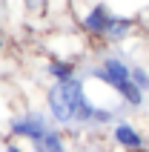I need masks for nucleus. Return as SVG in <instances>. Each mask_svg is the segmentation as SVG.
<instances>
[{
  "label": "nucleus",
  "mask_w": 149,
  "mask_h": 152,
  "mask_svg": "<svg viewBox=\"0 0 149 152\" xmlns=\"http://www.w3.org/2000/svg\"><path fill=\"white\" fill-rule=\"evenodd\" d=\"M98 103L92 101L86 92V77H72V80H60L46 89V115L58 129H86L95 121Z\"/></svg>",
  "instance_id": "nucleus-1"
},
{
  "label": "nucleus",
  "mask_w": 149,
  "mask_h": 152,
  "mask_svg": "<svg viewBox=\"0 0 149 152\" xmlns=\"http://www.w3.org/2000/svg\"><path fill=\"white\" fill-rule=\"evenodd\" d=\"M89 77L92 80H98V83H103L106 89H112V92L123 101L126 109H143L146 106V95L138 89V86L132 83V72H129V63H126L121 55H115V52H106L103 58H100L98 66L89 69Z\"/></svg>",
  "instance_id": "nucleus-2"
},
{
  "label": "nucleus",
  "mask_w": 149,
  "mask_h": 152,
  "mask_svg": "<svg viewBox=\"0 0 149 152\" xmlns=\"http://www.w3.org/2000/svg\"><path fill=\"white\" fill-rule=\"evenodd\" d=\"M52 126H55V124L49 121V115H43V112H37V109H26V112H20V115H12V121H9V135L17 138V141H26V144L32 146L34 141H40Z\"/></svg>",
  "instance_id": "nucleus-3"
},
{
  "label": "nucleus",
  "mask_w": 149,
  "mask_h": 152,
  "mask_svg": "<svg viewBox=\"0 0 149 152\" xmlns=\"http://www.w3.org/2000/svg\"><path fill=\"white\" fill-rule=\"evenodd\" d=\"M112 17H115V9L109 6V3H103V0H98V3H92L83 15H77V26H80V32L86 34V37L103 40Z\"/></svg>",
  "instance_id": "nucleus-4"
},
{
  "label": "nucleus",
  "mask_w": 149,
  "mask_h": 152,
  "mask_svg": "<svg viewBox=\"0 0 149 152\" xmlns=\"http://www.w3.org/2000/svg\"><path fill=\"white\" fill-rule=\"evenodd\" d=\"M109 135H112V144L123 152H146L149 141L141 132V126L129 118H118L112 126H109Z\"/></svg>",
  "instance_id": "nucleus-5"
},
{
  "label": "nucleus",
  "mask_w": 149,
  "mask_h": 152,
  "mask_svg": "<svg viewBox=\"0 0 149 152\" xmlns=\"http://www.w3.org/2000/svg\"><path fill=\"white\" fill-rule=\"evenodd\" d=\"M20 15L32 26H46L52 20V15H55V6H52V0H23L20 3Z\"/></svg>",
  "instance_id": "nucleus-6"
},
{
  "label": "nucleus",
  "mask_w": 149,
  "mask_h": 152,
  "mask_svg": "<svg viewBox=\"0 0 149 152\" xmlns=\"http://www.w3.org/2000/svg\"><path fill=\"white\" fill-rule=\"evenodd\" d=\"M132 32H135V17H129V15H118L115 12V17H112V23H109V29H106V37L103 40L106 43H123V40H129L132 37Z\"/></svg>",
  "instance_id": "nucleus-7"
},
{
  "label": "nucleus",
  "mask_w": 149,
  "mask_h": 152,
  "mask_svg": "<svg viewBox=\"0 0 149 152\" xmlns=\"http://www.w3.org/2000/svg\"><path fill=\"white\" fill-rule=\"evenodd\" d=\"M43 72L52 77V83H60V80H72L77 77V60H66V58H49Z\"/></svg>",
  "instance_id": "nucleus-8"
},
{
  "label": "nucleus",
  "mask_w": 149,
  "mask_h": 152,
  "mask_svg": "<svg viewBox=\"0 0 149 152\" xmlns=\"http://www.w3.org/2000/svg\"><path fill=\"white\" fill-rule=\"evenodd\" d=\"M32 152H69V144H66V138H63V132L58 126H52L40 141L32 144Z\"/></svg>",
  "instance_id": "nucleus-9"
},
{
  "label": "nucleus",
  "mask_w": 149,
  "mask_h": 152,
  "mask_svg": "<svg viewBox=\"0 0 149 152\" xmlns=\"http://www.w3.org/2000/svg\"><path fill=\"white\" fill-rule=\"evenodd\" d=\"M129 72H132V83L138 86L143 95H149V66H143V63H129Z\"/></svg>",
  "instance_id": "nucleus-10"
},
{
  "label": "nucleus",
  "mask_w": 149,
  "mask_h": 152,
  "mask_svg": "<svg viewBox=\"0 0 149 152\" xmlns=\"http://www.w3.org/2000/svg\"><path fill=\"white\" fill-rule=\"evenodd\" d=\"M3 152H29V149H26V146H20V141H17V144H15V141H9V144L3 146Z\"/></svg>",
  "instance_id": "nucleus-11"
},
{
  "label": "nucleus",
  "mask_w": 149,
  "mask_h": 152,
  "mask_svg": "<svg viewBox=\"0 0 149 152\" xmlns=\"http://www.w3.org/2000/svg\"><path fill=\"white\" fill-rule=\"evenodd\" d=\"M3 49H6V34L0 32V55H3Z\"/></svg>",
  "instance_id": "nucleus-12"
},
{
  "label": "nucleus",
  "mask_w": 149,
  "mask_h": 152,
  "mask_svg": "<svg viewBox=\"0 0 149 152\" xmlns=\"http://www.w3.org/2000/svg\"><path fill=\"white\" fill-rule=\"evenodd\" d=\"M146 112H149V98H146Z\"/></svg>",
  "instance_id": "nucleus-13"
},
{
  "label": "nucleus",
  "mask_w": 149,
  "mask_h": 152,
  "mask_svg": "<svg viewBox=\"0 0 149 152\" xmlns=\"http://www.w3.org/2000/svg\"><path fill=\"white\" fill-rule=\"evenodd\" d=\"M0 95H3V86H0Z\"/></svg>",
  "instance_id": "nucleus-14"
}]
</instances>
